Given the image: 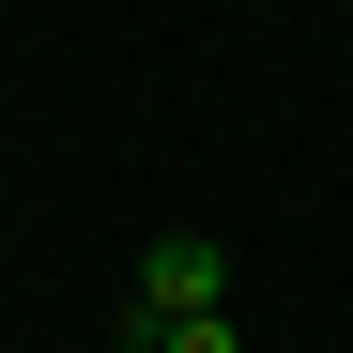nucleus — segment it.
<instances>
[{
    "mask_svg": "<svg viewBox=\"0 0 353 353\" xmlns=\"http://www.w3.org/2000/svg\"><path fill=\"white\" fill-rule=\"evenodd\" d=\"M230 307V246H215V230H154V246H139V292H123V323H108V338H169V323H215Z\"/></svg>",
    "mask_w": 353,
    "mask_h": 353,
    "instance_id": "1",
    "label": "nucleus"
},
{
    "mask_svg": "<svg viewBox=\"0 0 353 353\" xmlns=\"http://www.w3.org/2000/svg\"><path fill=\"white\" fill-rule=\"evenodd\" d=\"M154 353H246V338H230V323H169Z\"/></svg>",
    "mask_w": 353,
    "mask_h": 353,
    "instance_id": "2",
    "label": "nucleus"
}]
</instances>
